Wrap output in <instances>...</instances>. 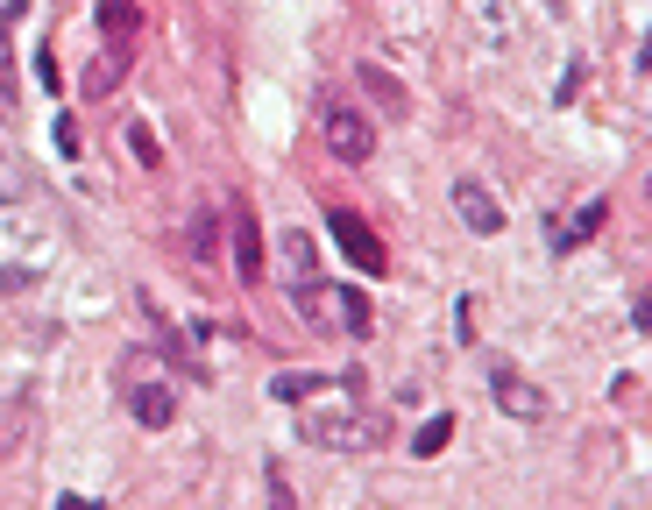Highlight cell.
<instances>
[{
	"instance_id": "cell-2",
	"label": "cell",
	"mask_w": 652,
	"mask_h": 510,
	"mask_svg": "<svg viewBox=\"0 0 652 510\" xmlns=\"http://www.w3.org/2000/svg\"><path fill=\"white\" fill-rule=\"evenodd\" d=\"M326 234H334V241H341V255H348V263H355V270H369V277H383V263H390V255H383V241H376V227H369L362 213H348V206H334V213H326Z\"/></svg>"
},
{
	"instance_id": "cell-6",
	"label": "cell",
	"mask_w": 652,
	"mask_h": 510,
	"mask_svg": "<svg viewBox=\"0 0 652 510\" xmlns=\"http://www.w3.org/2000/svg\"><path fill=\"white\" fill-rule=\"evenodd\" d=\"M355 78H362V93H369V107H376L383 121H404V114H412V93H404L383 64H355Z\"/></svg>"
},
{
	"instance_id": "cell-9",
	"label": "cell",
	"mask_w": 652,
	"mask_h": 510,
	"mask_svg": "<svg viewBox=\"0 0 652 510\" xmlns=\"http://www.w3.org/2000/svg\"><path fill=\"white\" fill-rule=\"evenodd\" d=\"M128 411H135V425H149V433H163V425L178 418V390H163V383H142V390L128 397Z\"/></svg>"
},
{
	"instance_id": "cell-1",
	"label": "cell",
	"mask_w": 652,
	"mask_h": 510,
	"mask_svg": "<svg viewBox=\"0 0 652 510\" xmlns=\"http://www.w3.org/2000/svg\"><path fill=\"white\" fill-rule=\"evenodd\" d=\"M298 433H305L312 447H334V454H369V447L390 440V418L369 411V404H348V411H305Z\"/></svg>"
},
{
	"instance_id": "cell-4",
	"label": "cell",
	"mask_w": 652,
	"mask_h": 510,
	"mask_svg": "<svg viewBox=\"0 0 652 510\" xmlns=\"http://www.w3.org/2000/svg\"><path fill=\"white\" fill-rule=\"evenodd\" d=\"M489 390H497V404H504L511 418H539V411H546V390L525 383L511 362H489Z\"/></svg>"
},
{
	"instance_id": "cell-17",
	"label": "cell",
	"mask_w": 652,
	"mask_h": 510,
	"mask_svg": "<svg viewBox=\"0 0 652 510\" xmlns=\"http://www.w3.org/2000/svg\"><path fill=\"white\" fill-rule=\"evenodd\" d=\"M447 440H454V418H426V425H419V440H412V447H419V461H433V454H440Z\"/></svg>"
},
{
	"instance_id": "cell-16",
	"label": "cell",
	"mask_w": 652,
	"mask_h": 510,
	"mask_svg": "<svg viewBox=\"0 0 652 510\" xmlns=\"http://www.w3.org/2000/svg\"><path fill=\"white\" fill-rule=\"evenodd\" d=\"M128 149L142 156V170H156V163H163V142H156V128H149V121H128Z\"/></svg>"
},
{
	"instance_id": "cell-15",
	"label": "cell",
	"mask_w": 652,
	"mask_h": 510,
	"mask_svg": "<svg viewBox=\"0 0 652 510\" xmlns=\"http://www.w3.org/2000/svg\"><path fill=\"white\" fill-rule=\"evenodd\" d=\"M341 319H348V333H369V326H376V312H369V291L341 284Z\"/></svg>"
},
{
	"instance_id": "cell-19",
	"label": "cell",
	"mask_w": 652,
	"mask_h": 510,
	"mask_svg": "<svg viewBox=\"0 0 652 510\" xmlns=\"http://www.w3.org/2000/svg\"><path fill=\"white\" fill-rule=\"evenodd\" d=\"M284 248H291V270H298V277H312V234H291Z\"/></svg>"
},
{
	"instance_id": "cell-23",
	"label": "cell",
	"mask_w": 652,
	"mask_h": 510,
	"mask_svg": "<svg viewBox=\"0 0 652 510\" xmlns=\"http://www.w3.org/2000/svg\"><path fill=\"white\" fill-rule=\"evenodd\" d=\"M546 8H553V15H567V8H560V0H546Z\"/></svg>"
},
{
	"instance_id": "cell-13",
	"label": "cell",
	"mask_w": 652,
	"mask_h": 510,
	"mask_svg": "<svg viewBox=\"0 0 652 510\" xmlns=\"http://www.w3.org/2000/svg\"><path fill=\"white\" fill-rule=\"evenodd\" d=\"M15 199H29V163L0 142V206H15Z\"/></svg>"
},
{
	"instance_id": "cell-21",
	"label": "cell",
	"mask_w": 652,
	"mask_h": 510,
	"mask_svg": "<svg viewBox=\"0 0 652 510\" xmlns=\"http://www.w3.org/2000/svg\"><path fill=\"white\" fill-rule=\"evenodd\" d=\"M29 284H36L29 270H0V298H15V291H29Z\"/></svg>"
},
{
	"instance_id": "cell-8",
	"label": "cell",
	"mask_w": 652,
	"mask_h": 510,
	"mask_svg": "<svg viewBox=\"0 0 652 510\" xmlns=\"http://www.w3.org/2000/svg\"><path fill=\"white\" fill-rule=\"evenodd\" d=\"M234 263H241V284L263 277V234H256V213L234 206Z\"/></svg>"
},
{
	"instance_id": "cell-18",
	"label": "cell",
	"mask_w": 652,
	"mask_h": 510,
	"mask_svg": "<svg viewBox=\"0 0 652 510\" xmlns=\"http://www.w3.org/2000/svg\"><path fill=\"white\" fill-rule=\"evenodd\" d=\"M0 93H15V43H8V22H0Z\"/></svg>"
},
{
	"instance_id": "cell-7",
	"label": "cell",
	"mask_w": 652,
	"mask_h": 510,
	"mask_svg": "<svg viewBox=\"0 0 652 510\" xmlns=\"http://www.w3.org/2000/svg\"><path fill=\"white\" fill-rule=\"evenodd\" d=\"M100 36L114 50H135L142 43V8H135V0H100Z\"/></svg>"
},
{
	"instance_id": "cell-10",
	"label": "cell",
	"mask_w": 652,
	"mask_h": 510,
	"mask_svg": "<svg viewBox=\"0 0 652 510\" xmlns=\"http://www.w3.org/2000/svg\"><path fill=\"white\" fill-rule=\"evenodd\" d=\"M142 319H149V333H156V355H163V362H178V369H185V376H199V362H192V355H185V333H178V326H171V319H163V312H156V305H149V298H142Z\"/></svg>"
},
{
	"instance_id": "cell-5",
	"label": "cell",
	"mask_w": 652,
	"mask_h": 510,
	"mask_svg": "<svg viewBox=\"0 0 652 510\" xmlns=\"http://www.w3.org/2000/svg\"><path fill=\"white\" fill-rule=\"evenodd\" d=\"M454 213H461V227H468V234H504V206L489 199L475 178H454Z\"/></svg>"
},
{
	"instance_id": "cell-14",
	"label": "cell",
	"mask_w": 652,
	"mask_h": 510,
	"mask_svg": "<svg viewBox=\"0 0 652 510\" xmlns=\"http://www.w3.org/2000/svg\"><path fill=\"white\" fill-rule=\"evenodd\" d=\"M220 213H192V255H199V263H213V255H220Z\"/></svg>"
},
{
	"instance_id": "cell-12",
	"label": "cell",
	"mask_w": 652,
	"mask_h": 510,
	"mask_svg": "<svg viewBox=\"0 0 652 510\" xmlns=\"http://www.w3.org/2000/svg\"><path fill=\"white\" fill-rule=\"evenodd\" d=\"M326 383H334V376H319V369H284V376L270 383V397H277V404H298V397H319Z\"/></svg>"
},
{
	"instance_id": "cell-20",
	"label": "cell",
	"mask_w": 652,
	"mask_h": 510,
	"mask_svg": "<svg viewBox=\"0 0 652 510\" xmlns=\"http://www.w3.org/2000/svg\"><path fill=\"white\" fill-rule=\"evenodd\" d=\"M57 149L78 156V121H71V114H57Z\"/></svg>"
},
{
	"instance_id": "cell-3",
	"label": "cell",
	"mask_w": 652,
	"mask_h": 510,
	"mask_svg": "<svg viewBox=\"0 0 652 510\" xmlns=\"http://www.w3.org/2000/svg\"><path fill=\"white\" fill-rule=\"evenodd\" d=\"M326 149H334L341 163H369V149H376L369 114H355V107H326Z\"/></svg>"
},
{
	"instance_id": "cell-22",
	"label": "cell",
	"mask_w": 652,
	"mask_h": 510,
	"mask_svg": "<svg viewBox=\"0 0 652 510\" xmlns=\"http://www.w3.org/2000/svg\"><path fill=\"white\" fill-rule=\"evenodd\" d=\"M631 319H638V326L652 333V298H638V312H631Z\"/></svg>"
},
{
	"instance_id": "cell-11",
	"label": "cell",
	"mask_w": 652,
	"mask_h": 510,
	"mask_svg": "<svg viewBox=\"0 0 652 510\" xmlns=\"http://www.w3.org/2000/svg\"><path fill=\"white\" fill-rule=\"evenodd\" d=\"M128 57H135V50H114V43L93 57V71H86V100H107V93H114V85L128 78Z\"/></svg>"
}]
</instances>
